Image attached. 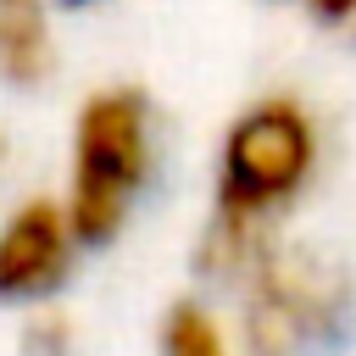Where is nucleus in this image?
I'll return each instance as SVG.
<instances>
[{
	"instance_id": "obj_1",
	"label": "nucleus",
	"mask_w": 356,
	"mask_h": 356,
	"mask_svg": "<svg viewBox=\"0 0 356 356\" xmlns=\"http://www.w3.org/2000/svg\"><path fill=\"white\" fill-rule=\"evenodd\" d=\"M323 172V117L289 95L245 100L211 156V200L200 222V273L234 278L261 245L278 239L284 217L312 195Z\"/></svg>"
},
{
	"instance_id": "obj_2",
	"label": "nucleus",
	"mask_w": 356,
	"mask_h": 356,
	"mask_svg": "<svg viewBox=\"0 0 356 356\" xmlns=\"http://www.w3.org/2000/svg\"><path fill=\"white\" fill-rule=\"evenodd\" d=\"M161 172V117L139 83H106L78 100L67 128L61 206L83 250L111 245Z\"/></svg>"
},
{
	"instance_id": "obj_3",
	"label": "nucleus",
	"mask_w": 356,
	"mask_h": 356,
	"mask_svg": "<svg viewBox=\"0 0 356 356\" xmlns=\"http://www.w3.org/2000/svg\"><path fill=\"white\" fill-rule=\"evenodd\" d=\"M228 289H234L228 334L239 356H328L356 312L345 267L284 234L261 245L228 278Z\"/></svg>"
},
{
	"instance_id": "obj_4",
	"label": "nucleus",
	"mask_w": 356,
	"mask_h": 356,
	"mask_svg": "<svg viewBox=\"0 0 356 356\" xmlns=\"http://www.w3.org/2000/svg\"><path fill=\"white\" fill-rule=\"evenodd\" d=\"M83 239L61 195H22L0 217V306H50L72 278Z\"/></svg>"
},
{
	"instance_id": "obj_5",
	"label": "nucleus",
	"mask_w": 356,
	"mask_h": 356,
	"mask_svg": "<svg viewBox=\"0 0 356 356\" xmlns=\"http://www.w3.org/2000/svg\"><path fill=\"white\" fill-rule=\"evenodd\" d=\"M56 0H0V83L39 89L56 72Z\"/></svg>"
},
{
	"instance_id": "obj_6",
	"label": "nucleus",
	"mask_w": 356,
	"mask_h": 356,
	"mask_svg": "<svg viewBox=\"0 0 356 356\" xmlns=\"http://www.w3.org/2000/svg\"><path fill=\"white\" fill-rule=\"evenodd\" d=\"M156 356H239V345L206 300H172L156 328Z\"/></svg>"
},
{
	"instance_id": "obj_7",
	"label": "nucleus",
	"mask_w": 356,
	"mask_h": 356,
	"mask_svg": "<svg viewBox=\"0 0 356 356\" xmlns=\"http://www.w3.org/2000/svg\"><path fill=\"white\" fill-rule=\"evenodd\" d=\"M22 356H72V323L56 306H33L28 334H22Z\"/></svg>"
},
{
	"instance_id": "obj_8",
	"label": "nucleus",
	"mask_w": 356,
	"mask_h": 356,
	"mask_svg": "<svg viewBox=\"0 0 356 356\" xmlns=\"http://www.w3.org/2000/svg\"><path fill=\"white\" fill-rule=\"evenodd\" d=\"M278 6H295L317 22H328V28H350V17H356V0H278Z\"/></svg>"
},
{
	"instance_id": "obj_9",
	"label": "nucleus",
	"mask_w": 356,
	"mask_h": 356,
	"mask_svg": "<svg viewBox=\"0 0 356 356\" xmlns=\"http://www.w3.org/2000/svg\"><path fill=\"white\" fill-rule=\"evenodd\" d=\"M67 6H106V0H67Z\"/></svg>"
},
{
	"instance_id": "obj_10",
	"label": "nucleus",
	"mask_w": 356,
	"mask_h": 356,
	"mask_svg": "<svg viewBox=\"0 0 356 356\" xmlns=\"http://www.w3.org/2000/svg\"><path fill=\"white\" fill-rule=\"evenodd\" d=\"M0 167H6V134H0Z\"/></svg>"
},
{
	"instance_id": "obj_11",
	"label": "nucleus",
	"mask_w": 356,
	"mask_h": 356,
	"mask_svg": "<svg viewBox=\"0 0 356 356\" xmlns=\"http://www.w3.org/2000/svg\"><path fill=\"white\" fill-rule=\"evenodd\" d=\"M350 28H356V17H350Z\"/></svg>"
}]
</instances>
